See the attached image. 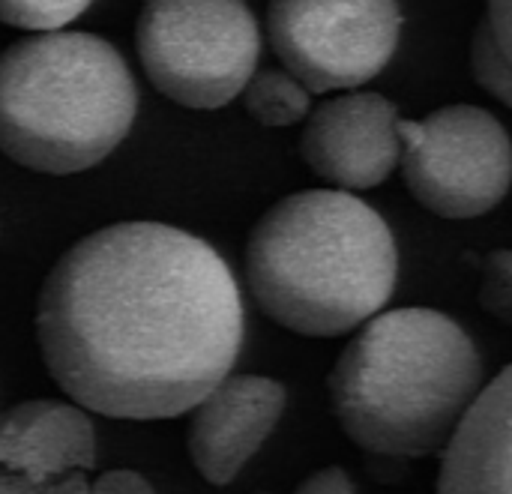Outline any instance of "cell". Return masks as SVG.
Here are the masks:
<instances>
[{"label": "cell", "mask_w": 512, "mask_h": 494, "mask_svg": "<svg viewBox=\"0 0 512 494\" xmlns=\"http://www.w3.org/2000/svg\"><path fill=\"white\" fill-rule=\"evenodd\" d=\"M36 339L75 405L120 420L192 411L243 345L231 267L201 237L162 222H120L81 237L51 267Z\"/></svg>", "instance_id": "cell-1"}, {"label": "cell", "mask_w": 512, "mask_h": 494, "mask_svg": "<svg viewBox=\"0 0 512 494\" xmlns=\"http://www.w3.org/2000/svg\"><path fill=\"white\" fill-rule=\"evenodd\" d=\"M387 222L345 189H306L273 204L249 234L246 279L279 327L330 339L375 318L396 288Z\"/></svg>", "instance_id": "cell-2"}, {"label": "cell", "mask_w": 512, "mask_h": 494, "mask_svg": "<svg viewBox=\"0 0 512 494\" xmlns=\"http://www.w3.org/2000/svg\"><path fill=\"white\" fill-rule=\"evenodd\" d=\"M483 390L468 333L435 309L375 315L330 372L342 432L375 456L417 459L447 447Z\"/></svg>", "instance_id": "cell-3"}, {"label": "cell", "mask_w": 512, "mask_h": 494, "mask_svg": "<svg viewBox=\"0 0 512 494\" xmlns=\"http://www.w3.org/2000/svg\"><path fill=\"white\" fill-rule=\"evenodd\" d=\"M135 78L93 33L42 30L0 51V153L39 174L99 165L132 129Z\"/></svg>", "instance_id": "cell-4"}, {"label": "cell", "mask_w": 512, "mask_h": 494, "mask_svg": "<svg viewBox=\"0 0 512 494\" xmlns=\"http://www.w3.org/2000/svg\"><path fill=\"white\" fill-rule=\"evenodd\" d=\"M135 45L162 96L210 111L255 75L261 33L246 0H144Z\"/></svg>", "instance_id": "cell-5"}, {"label": "cell", "mask_w": 512, "mask_h": 494, "mask_svg": "<svg viewBox=\"0 0 512 494\" xmlns=\"http://www.w3.org/2000/svg\"><path fill=\"white\" fill-rule=\"evenodd\" d=\"M402 177L414 201L444 219H474L504 201L512 141L495 114L447 105L423 120H399Z\"/></svg>", "instance_id": "cell-6"}, {"label": "cell", "mask_w": 512, "mask_h": 494, "mask_svg": "<svg viewBox=\"0 0 512 494\" xmlns=\"http://www.w3.org/2000/svg\"><path fill=\"white\" fill-rule=\"evenodd\" d=\"M399 0H270L267 36L282 66L309 93L351 90L396 54Z\"/></svg>", "instance_id": "cell-7"}, {"label": "cell", "mask_w": 512, "mask_h": 494, "mask_svg": "<svg viewBox=\"0 0 512 494\" xmlns=\"http://www.w3.org/2000/svg\"><path fill=\"white\" fill-rule=\"evenodd\" d=\"M399 120L396 105L381 93L333 96L306 117L300 153L336 189H372L399 165Z\"/></svg>", "instance_id": "cell-8"}, {"label": "cell", "mask_w": 512, "mask_h": 494, "mask_svg": "<svg viewBox=\"0 0 512 494\" xmlns=\"http://www.w3.org/2000/svg\"><path fill=\"white\" fill-rule=\"evenodd\" d=\"M285 387L264 375H225L195 408L189 456L213 486H228L261 450L285 411Z\"/></svg>", "instance_id": "cell-9"}, {"label": "cell", "mask_w": 512, "mask_h": 494, "mask_svg": "<svg viewBox=\"0 0 512 494\" xmlns=\"http://www.w3.org/2000/svg\"><path fill=\"white\" fill-rule=\"evenodd\" d=\"M96 459L90 417L57 399H30L0 417V465L33 477L87 474Z\"/></svg>", "instance_id": "cell-10"}, {"label": "cell", "mask_w": 512, "mask_h": 494, "mask_svg": "<svg viewBox=\"0 0 512 494\" xmlns=\"http://www.w3.org/2000/svg\"><path fill=\"white\" fill-rule=\"evenodd\" d=\"M438 494H512V363L480 390L447 444Z\"/></svg>", "instance_id": "cell-11"}, {"label": "cell", "mask_w": 512, "mask_h": 494, "mask_svg": "<svg viewBox=\"0 0 512 494\" xmlns=\"http://www.w3.org/2000/svg\"><path fill=\"white\" fill-rule=\"evenodd\" d=\"M246 111L261 126H294L309 117V87L288 69H264L243 87Z\"/></svg>", "instance_id": "cell-12"}, {"label": "cell", "mask_w": 512, "mask_h": 494, "mask_svg": "<svg viewBox=\"0 0 512 494\" xmlns=\"http://www.w3.org/2000/svg\"><path fill=\"white\" fill-rule=\"evenodd\" d=\"M471 69L486 93L512 108V60L486 18L477 24L471 39Z\"/></svg>", "instance_id": "cell-13"}, {"label": "cell", "mask_w": 512, "mask_h": 494, "mask_svg": "<svg viewBox=\"0 0 512 494\" xmlns=\"http://www.w3.org/2000/svg\"><path fill=\"white\" fill-rule=\"evenodd\" d=\"M93 0H0V21L21 30H60Z\"/></svg>", "instance_id": "cell-14"}, {"label": "cell", "mask_w": 512, "mask_h": 494, "mask_svg": "<svg viewBox=\"0 0 512 494\" xmlns=\"http://www.w3.org/2000/svg\"><path fill=\"white\" fill-rule=\"evenodd\" d=\"M480 303L492 318L512 327V249H498L486 258L480 279Z\"/></svg>", "instance_id": "cell-15"}, {"label": "cell", "mask_w": 512, "mask_h": 494, "mask_svg": "<svg viewBox=\"0 0 512 494\" xmlns=\"http://www.w3.org/2000/svg\"><path fill=\"white\" fill-rule=\"evenodd\" d=\"M87 474L33 477L0 465V494H87Z\"/></svg>", "instance_id": "cell-16"}, {"label": "cell", "mask_w": 512, "mask_h": 494, "mask_svg": "<svg viewBox=\"0 0 512 494\" xmlns=\"http://www.w3.org/2000/svg\"><path fill=\"white\" fill-rule=\"evenodd\" d=\"M87 494H156L153 486L135 474V471H126V468H117V471H105L99 474L96 480H90Z\"/></svg>", "instance_id": "cell-17"}, {"label": "cell", "mask_w": 512, "mask_h": 494, "mask_svg": "<svg viewBox=\"0 0 512 494\" xmlns=\"http://www.w3.org/2000/svg\"><path fill=\"white\" fill-rule=\"evenodd\" d=\"M294 494H354V483L342 468H324L309 480H303Z\"/></svg>", "instance_id": "cell-18"}, {"label": "cell", "mask_w": 512, "mask_h": 494, "mask_svg": "<svg viewBox=\"0 0 512 494\" xmlns=\"http://www.w3.org/2000/svg\"><path fill=\"white\" fill-rule=\"evenodd\" d=\"M489 27L495 30L498 42L504 45V51L512 60V0H489V15H486Z\"/></svg>", "instance_id": "cell-19"}]
</instances>
